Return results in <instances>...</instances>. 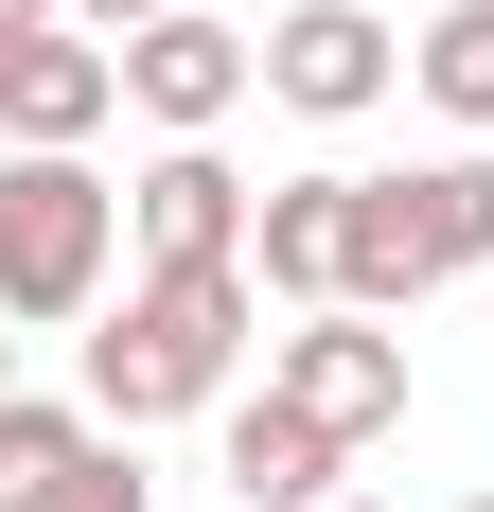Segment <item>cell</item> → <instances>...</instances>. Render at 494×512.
I'll use <instances>...</instances> for the list:
<instances>
[{"label":"cell","instance_id":"6da1fadb","mask_svg":"<svg viewBox=\"0 0 494 512\" xmlns=\"http://www.w3.org/2000/svg\"><path fill=\"white\" fill-rule=\"evenodd\" d=\"M247 318H265L247 265H142V283L89 318V424H177V407H212V389L247 371Z\"/></svg>","mask_w":494,"mask_h":512},{"label":"cell","instance_id":"7a4b0ae2","mask_svg":"<svg viewBox=\"0 0 494 512\" xmlns=\"http://www.w3.org/2000/svg\"><path fill=\"white\" fill-rule=\"evenodd\" d=\"M106 248H124V195L71 142L0 159V318H106Z\"/></svg>","mask_w":494,"mask_h":512},{"label":"cell","instance_id":"3957f363","mask_svg":"<svg viewBox=\"0 0 494 512\" xmlns=\"http://www.w3.org/2000/svg\"><path fill=\"white\" fill-rule=\"evenodd\" d=\"M265 389H283L300 424L371 442V424H406V336H389V318H353V301H318L300 336H265Z\"/></svg>","mask_w":494,"mask_h":512},{"label":"cell","instance_id":"277c9868","mask_svg":"<svg viewBox=\"0 0 494 512\" xmlns=\"http://www.w3.org/2000/svg\"><path fill=\"white\" fill-rule=\"evenodd\" d=\"M247 89H265V36H230V18H195V0L124 36V106H142L159 142H212V124H230Z\"/></svg>","mask_w":494,"mask_h":512},{"label":"cell","instance_id":"5b68a950","mask_svg":"<svg viewBox=\"0 0 494 512\" xmlns=\"http://www.w3.org/2000/svg\"><path fill=\"white\" fill-rule=\"evenodd\" d=\"M106 106H124V53L89 18H0V142H71L89 159Z\"/></svg>","mask_w":494,"mask_h":512},{"label":"cell","instance_id":"8992f818","mask_svg":"<svg viewBox=\"0 0 494 512\" xmlns=\"http://www.w3.org/2000/svg\"><path fill=\"white\" fill-rule=\"evenodd\" d=\"M389 71H406V36L371 18V0H300L283 36H265V89H283L300 124H353V106H389Z\"/></svg>","mask_w":494,"mask_h":512},{"label":"cell","instance_id":"52a82bcc","mask_svg":"<svg viewBox=\"0 0 494 512\" xmlns=\"http://www.w3.org/2000/svg\"><path fill=\"white\" fill-rule=\"evenodd\" d=\"M247 212H265V195H247L212 142H159L142 177H124V230H142V265H247Z\"/></svg>","mask_w":494,"mask_h":512},{"label":"cell","instance_id":"ba28073f","mask_svg":"<svg viewBox=\"0 0 494 512\" xmlns=\"http://www.w3.org/2000/svg\"><path fill=\"white\" fill-rule=\"evenodd\" d=\"M336 265H353V177H283V195L247 212V283H265V301H336Z\"/></svg>","mask_w":494,"mask_h":512},{"label":"cell","instance_id":"9c48e42d","mask_svg":"<svg viewBox=\"0 0 494 512\" xmlns=\"http://www.w3.org/2000/svg\"><path fill=\"white\" fill-rule=\"evenodd\" d=\"M336 460H353V442H336V424H300L283 389L230 407V495H247V512H336Z\"/></svg>","mask_w":494,"mask_h":512},{"label":"cell","instance_id":"30bf717a","mask_svg":"<svg viewBox=\"0 0 494 512\" xmlns=\"http://www.w3.org/2000/svg\"><path fill=\"white\" fill-rule=\"evenodd\" d=\"M424 283H442V265H424V230H406V177H353V265H336V301H353V318H406Z\"/></svg>","mask_w":494,"mask_h":512},{"label":"cell","instance_id":"8fae6325","mask_svg":"<svg viewBox=\"0 0 494 512\" xmlns=\"http://www.w3.org/2000/svg\"><path fill=\"white\" fill-rule=\"evenodd\" d=\"M406 230H424V265H494V159H424V177H406Z\"/></svg>","mask_w":494,"mask_h":512},{"label":"cell","instance_id":"7c38bea8","mask_svg":"<svg viewBox=\"0 0 494 512\" xmlns=\"http://www.w3.org/2000/svg\"><path fill=\"white\" fill-rule=\"evenodd\" d=\"M406 71H424V106H442V124H494V0H442Z\"/></svg>","mask_w":494,"mask_h":512},{"label":"cell","instance_id":"4fadbf2b","mask_svg":"<svg viewBox=\"0 0 494 512\" xmlns=\"http://www.w3.org/2000/svg\"><path fill=\"white\" fill-rule=\"evenodd\" d=\"M89 460V407H36V389H0V495H36V477Z\"/></svg>","mask_w":494,"mask_h":512},{"label":"cell","instance_id":"5bb4252c","mask_svg":"<svg viewBox=\"0 0 494 512\" xmlns=\"http://www.w3.org/2000/svg\"><path fill=\"white\" fill-rule=\"evenodd\" d=\"M0 512H159V495H142V460H124V442H89L71 477H36V495H0Z\"/></svg>","mask_w":494,"mask_h":512},{"label":"cell","instance_id":"9a60e30c","mask_svg":"<svg viewBox=\"0 0 494 512\" xmlns=\"http://www.w3.org/2000/svg\"><path fill=\"white\" fill-rule=\"evenodd\" d=\"M71 18H89V36L124 53V36H142V18H177V0H71Z\"/></svg>","mask_w":494,"mask_h":512},{"label":"cell","instance_id":"2e32d148","mask_svg":"<svg viewBox=\"0 0 494 512\" xmlns=\"http://www.w3.org/2000/svg\"><path fill=\"white\" fill-rule=\"evenodd\" d=\"M0 18H71V0H0Z\"/></svg>","mask_w":494,"mask_h":512},{"label":"cell","instance_id":"e0dca14e","mask_svg":"<svg viewBox=\"0 0 494 512\" xmlns=\"http://www.w3.org/2000/svg\"><path fill=\"white\" fill-rule=\"evenodd\" d=\"M336 512H371V495H336Z\"/></svg>","mask_w":494,"mask_h":512},{"label":"cell","instance_id":"ac0fdd59","mask_svg":"<svg viewBox=\"0 0 494 512\" xmlns=\"http://www.w3.org/2000/svg\"><path fill=\"white\" fill-rule=\"evenodd\" d=\"M0 354H18V336H0Z\"/></svg>","mask_w":494,"mask_h":512},{"label":"cell","instance_id":"d6986e66","mask_svg":"<svg viewBox=\"0 0 494 512\" xmlns=\"http://www.w3.org/2000/svg\"><path fill=\"white\" fill-rule=\"evenodd\" d=\"M477 512H494V495H477Z\"/></svg>","mask_w":494,"mask_h":512}]
</instances>
